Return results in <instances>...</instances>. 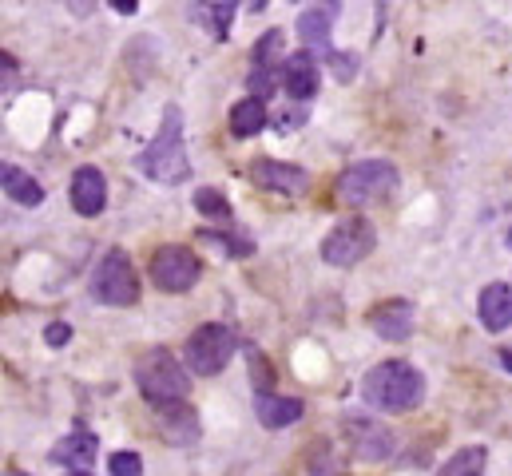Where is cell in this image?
Returning <instances> with one entry per match:
<instances>
[{
    "mask_svg": "<svg viewBox=\"0 0 512 476\" xmlns=\"http://www.w3.org/2000/svg\"><path fill=\"white\" fill-rule=\"evenodd\" d=\"M135 167L139 175H147L151 183H163V187H179L191 179V163H187V147H183V116L179 108H167L163 123H159V135L135 155Z\"/></svg>",
    "mask_w": 512,
    "mask_h": 476,
    "instance_id": "obj_1",
    "label": "cell"
},
{
    "mask_svg": "<svg viewBox=\"0 0 512 476\" xmlns=\"http://www.w3.org/2000/svg\"><path fill=\"white\" fill-rule=\"evenodd\" d=\"M421 397H425V377L409 361H382L362 377V401L382 413H405L421 405Z\"/></svg>",
    "mask_w": 512,
    "mask_h": 476,
    "instance_id": "obj_2",
    "label": "cell"
},
{
    "mask_svg": "<svg viewBox=\"0 0 512 476\" xmlns=\"http://www.w3.org/2000/svg\"><path fill=\"white\" fill-rule=\"evenodd\" d=\"M135 385L143 393V401L155 409V405H171V401H183L191 381H187V365L167 350H147V354L135 361Z\"/></svg>",
    "mask_w": 512,
    "mask_h": 476,
    "instance_id": "obj_3",
    "label": "cell"
},
{
    "mask_svg": "<svg viewBox=\"0 0 512 476\" xmlns=\"http://www.w3.org/2000/svg\"><path fill=\"white\" fill-rule=\"evenodd\" d=\"M397 187H401V175H397V167H393V163H385V159H362V163H350V167L338 175V183H334L338 203H346V207L385 203Z\"/></svg>",
    "mask_w": 512,
    "mask_h": 476,
    "instance_id": "obj_4",
    "label": "cell"
},
{
    "mask_svg": "<svg viewBox=\"0 0 512 476\" xmlns=\"http://www.w3.org/2000/svg\"><path fill=\"white\" fill-rule=\"evenodd\" d=\"M235 350H239L235 330L223 326V322H207V326H199V330L187 338V346H183V365H187V373H195V377H215V373H223V369L231 365Z\"/></svg>",
    "mask_w": 512,
    "mask_h": 476,
    "instance_id": "obj_5",
    "label": "cell"
},
{
    "mask_svg": "<svg viewBox=\"0 0 512 476\" xmlns=\"http://www.w3.org/2000/svg\"><path fill=\"white\" fill-rule=\"evenodd\" d=\"M92 294H96V302L120 306V310L139 302V274H135V266H131L128 250L112 246V250L96 262V270H92Z\"/></svg>",
    "mask_w": 512,
    "mask_h": 476,
    "instance_id": "obj_6",
    "label": "cell"
},
{
    "mask_svg": "<svg viewBox=\"0 0 512 476\" xmlns=\"http://www.w3.org/2000/svg\"><path fill=\"white\" fill-rule=\"evenodd\" d=\"M374 246H378V231H374V223L370 219H362V215H354V219H342L330 235L322 238V258L330 262V266H358V262H366L370 254H374Z\"/></svg>",
    "mask_w": 512,
    "mask_h": 476,
    "instance_id": "obj_7",
    "label": "cell"
},
{
    "mask_svg": "<svg viewBox=\"0 0 512 476\" xmlns=\"http://www.w3.org/2000/svg\"><path fill=\"white\" fill-rule=\"evenodd\" d=\"M199 274H203V262H199V254L191 246L171 242V246H159L151 254V282L163 294H187L199 282Z\"/></svg>",
    "mask_w": 512,
    "mask_h": 476,
    "instance_id": "obj_8",
    "label": "cell"
},
{
    "mask_svg": "<svg viewBox=\"0 0 512 476\" xmlns=\"http://www.w3.org/2000/svg\"><path fill=\"white\" fill-rule=\"evenodd\" d=\"M342 433H346L350 453H354L358 461L378 465V461H385V457L393 453V433L385 429L382 421H374V417H346V421H342Z\"/></svg>",
    "mask_w": 512,
    "mask_h": 476,
    "instance_id": "obj_9",
    "label": "cell"
},
{
    "mask_svg": "<svg viewBox=\"0 0 512 476\" xmlns=\"http://www.w3.org/2000/svg\"><path fill=\"white\" fill-rule=\"evenodd\" d=\"M251 179L262 191H274V195H306L310 191V171L298 163H282V159H255Z\"/></svg>",
    "mask_w": 512,
    "mask_h": 476,
    "instance_id": "obj_10",
    "label": "cell"
},
{
    "mask_svg": "<svg viewBox=\"0 0 512 476\" xmlns=\"http://www.w3.org/2000/svg\"><path fill=\"white\" fill-rule=\"evenodd\" d=\"M282 88H286V96H290L298 108H302L306 100H314L318 88H322L318 60H314L310 52H294V56H286V64H282Z\"/></svg>",
    "mask_w": 512,
    "mask_h": 476,
    "instance_id": "obj_11",
    "label": "cell"
},
{
    "mask_svg": "<svg viewBox=\"0 0 512 476\" xmlns=\"http://www.w3.org/2000/svg\"><path fill=\"white\" fill-rule=\"evenodd\" d=\"M68 199H72V211L84 215V219H96L104 207H108V179L100 167H80L72 175V187H68Z\"/></svg>",
    "mask_w": 512,
    "mask_h": 476,
    "instance_id": "obj_12",
    "label": "cell"
},
{
    "mask_svg": "<svg viewBox=\"0 0 512 476\" xmlns=\"http://www.w3.org/2000/svg\"><path fill=\"white\" fill-rule=\"evenodd\" d=\"M477 318L489 334H505L512 326V286L509 282H489L477 298Z\"/></svg>",
    "mask_w": 512,
    "mask_h": 476,
    "instance_id": "obj_13",
    "label": "cell"
},
{
    "mask_svg": "<svg viewBox=\"0 0 512 476\" xmlns=\"http://www.w3.org/2000/svg\"><path fill=\"white\" fill-rule=\"evenodd\" d=\"M155 421L167 433V441L175 445H191L199 437V413L187 401H171V405H155Z\"/></svg>",
    "mask_w": 512,
    "mask_h": 476,
    "instance_id": "obj_14",
    "label": "cell"
},
{
    "mask_svg": "<svg viewBox=\"0 0 512 476\" xmlns=\"http://www.w3.org/2000/svg\"><path fill=\"white\" fill-rule=\"evenodd\" d=\"M413 306L409 302H382L374 314H370V326L374 334L385 338V342H405L413 334Z\"/></svg>",
    "mask_w": 512,
    "mask_h": 476,
    "instance_id": "obj_15",
    "label": "cell"
},
{
    "mask_svg": "<svg viewBox=\"0 0 512 476\" xmlns=\"http://www.w3.org/2000/svg\"><path fill=\"white\" fill-rule=\"evenodd\" d=\"M306 405L298 397H278V393H255V417L266 425V429H286L294 421H302Z\"/></svg>",
    "mask_w": 512,
    "mask_h": 476,
    "instance_id": "obj_16",
    "label": "cell"
},
{
    "mask_svg": "<svg viewBox=\"0 0 512 476\" xmlns=\"http://www.w3.org/2000/svg\"><path fill=\"white\" fill-rule=\"evenodd\" d=\"M96 449H100V445H96L92 433H72V437H64V441H56L52 461L64 465L68 473H88V469L96 465V457H100Z\"/></svg>",
    "mask_w": 512,
    "mask_h": 476,
    "instance_id": "obj_17",
    "label": "cell"
},
{
    "mask_svg": "<svg viewBox=\"0 0 512 476\" xmlns=\"http://www.w3.org/2000/svg\"><path fill=\"white\" fill-rule=\"evenodd\" d=\"M0 183H4V195H8L12 203H20V207H40V203H44V187H40L24 167H16V163H4Z\"/></svg>",
    "mask_w": 512,
    "mask_h": 476,
    "instance_id": "obj_18",
    "label": "cell"
},
{
    "mask_svg": "<svg viewBox=\"0 0 512 476\" xmlns=\"http://www.w3.org/2000/svg\"><path fill=\"white\" fill-rule=\"evenodd\" d=\"M334 16H338V8L330 4H318V8H306L302 16H298V36L310 44V48H326L330 52V28H334Z\"/></svg>",
    "mask_w": 512,
    "mask_h": 476,
    "instance_id": "obj_19",
    "label": "cell"
},
{
    "mask_svg": "<svg viewBox=\"0 0 512 476\" xmlns=\"http://www.w3.org/2000/svg\"><path fill=\"white\" fill-rule=\"evenodd\" d=\"M485 469H489V449L485 445H465L437 469V476H485Z\"/></svg>",
    "mask_w": 512,
    "mask_h": 476,
    "instance_id": "obj_20",
    "label": "cell"
},
{
    "mask_svg": "<svg viewBox=\"0 0 512 476\" xmlns=\"http://www.w3.org/2000/svg\"><path fill=\"white\" fill-rule=\"evenodd\" d=\"M266 100H255V96H247V100H239L235 108H231V131L239 135V139H251L258 135L262 127H266Z\"/></svg>",
    "mask_w": 512,
    "mask_h": 476,
    "instance_id": "obj_21",
    "label": "cell"
},
{
    "mask_svg": "<svg viewBox=\"0 0 512 476\" xmlns=\"http://www.w3.org/2000/svg\"><path fill=\"white\" fill-rule=\"evenodd\" d=\"M306 465H310V476H350L342 453L334 445H314V453H310Z\"/></svg>",
    "mask_w": 512,
    "mask_h": 476,
    "instance_id": "obj_22",
    "label": "cell"
},
{
    "mask_svg": "<svg viewBox=\"0 0 512 476\" xmlns=\"http://www.w3.org/2000/svg\"><path fill=\"white\" fill-rule=\"evenodd\" d=\"M195 211L207 215V219H219V223H231V203L223 199L219 187H199L195 195Z\"/></svg>",
    "mask_w": 512,
    "mask_h": 476,
    "instance_id": "obj_23",
    "label": "cell"
},
{
    "mask_svg": "<svg viewBox=\"0 0 512 476\" xmlns=\"http://www.w3.org/2000/svg\"><path fill=\"white\" fill-rule=\"evenodd\" d=\"M255 64H262V68H278V64H286V56H282V32H278V28H270V32L255 44Z\"/></svg>",
    "mask_w": 512,
    "mask_h": 476,
    "instance_id": "obj_24",
    "label": "cell"
},
{
    "mask_svg": "<svg viewBox=\"0 0 512 476\" xmlns=\"http://www.w3.org/2000/svg\"><path fill=\"white\" fill-rule=\"evenodd\" d=\"M207 20H211L215 36L223 40V36L231 32V20H235V4H227V0H219V4H207Z\"/></svg>",
    "mask_w": 512,
    "mask_h": 476,
    "instance_id": "obj_25",
    "label": "cell"
},
{
    "mask_svg": "<svg viewBox=\"0 0 512 476\" xmlns=\"http://www.w3.org/2000/svg\"><path fill=\"white\" fill-rule=\"evenodd\" d=\"M108 473L112 476H143V457H139V453H112V457H108Z\"/></svg>",
    "mask_w": 512,
    "mask_h": 476,
    "instance_id": "obj_26",
    "label": "cell"
},
{
    "mask_svg": "<svg viewBox=\"0 0 512 476\" xmlns=\"http://www.w3.org/2000/svg\"><path fill=\"white\" fill-rule=\"evenodd\" d=\"M330 60L338 64V80H350V76H354V64H358L354 56H342V52H330Z\"/></svg>",
    "mask_w": 512,
    "mask_h": 476,
    "instance_id": "obj_27",
    "label": "cell"
},
{
    "mask_svg": "<svg viewBox=\"0 0 512 476\" xmlns=\"http://www.w3.org/2000/svg\"><path fill=\"white\" fill-rule=\"evenodd\" d=\"M72 338V326H64V322H56V326H48V346H64Z\"/></svg>",
    "mask_w": 512,
    "mask_h": 476,
    "instance_id": "obj_28",
    "label": "cell"
},
{
    "mask_svg": "<svg viewBox=\"0 0 512 476\" xmlns=\"http://www.w3.org/2000/svg\"><path fill=\"white\" fill-rule=\"evenodd\" d=\"M302 119H306V112H302V108H298V112H290V108H286V112L278 116V127H282V131H290V123H302Z\"/></svg>",
    "mask_w": 512,
    "mask_h": 476,
    "instance_id": "obj_29",
    "label": "cell"
},
{
    "mask_svg": "<svg viewBox=\"0 0 512 476\" xmlns=\"http://www.w3.org/2000/svg\"><path fill=\"white\" fill-rule=\"evenodd\" d=\"M112 4H116V12H124V16H131V12H135V8H139V4H135V0H112Z\"/></svg>",
    "mask_w": 512,
    "mask_h": 476,
    "instance_id": "obj_30",
    "label": "cell"
},
{
    "mask_svg": "<svg viewBox=\"0 0 512 476\" xmlns=\"http://www.w3.org/2000/svg\"><path fill=\"white\" fill-rule=\"evenodd\" d=\"M501 361H505V369H512V350H501Z\"/></svg>",
    "mask_w": 512,
    "mask_h": 476,
    "instance_id": "obj_31",
    "label": "cell"
},
{
    "mask_svg": "<svg viewBox=\"0 0 512 476\" xmlns=\"http://www.w3.org/2000/svg\"><path fill=\"white\" fill-rule=\"evenodd\" d=\"M64 476H92V473H64Z\"/></svg>",
    "mask_w": 512,
    "mask_h": 476,
    "instance_id": "obj_32",
    "label": "cell"
},
{
    "mask_svg": "<svg viewBox=\"0 0 512 476\" xmlns=\"http://www.w3.org/2000/svg\"><path fill=\"white\" fill-rule=\"evenodd\" d=\"M4 476H28V473H4Z\"/></svg>",
    "mask_w": 512,
    "mask_h": 476,
    "instance_id": "obj_33",
    "label": "cell"
},
{
    "mask_svg": "<svg viewBox=\"0 0 512 476\" xmlns=\"http://www.w3.org/2000/svg\"><path fill=\"white\" fill-rule=\"evenodd\" d=\"M509 246H512V231H509Z\"/></svg>",
    "mask_w": 512,
    "mask_h": 476,
    "instance_id": "obj_34",
    "label": "cell"
}]
</instances>
